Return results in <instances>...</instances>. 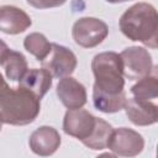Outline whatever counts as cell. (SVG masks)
I'll return each instance as SVG.
<instances>
[{
    "mask_svg": "<svg viewBox=\"0 0 158 158\" xmlns=\"http://www.w3.org/2000/svg\"><path fill=\"white\" fill-rule=\"evenodd\" d=\"M40 98L32 91L19 85L10 88L6 79L1 78L0 89V118L2 123L22 126L31 123L40 114Z\"/></svg>",
    "mask_w": 158,
    "mask_h": 158,
    "instance_id": "cell-1",
    "label": "cell"
},
{
    "mask_svg": "<svg viewBox=\"0 0 158 158\" xmlns=\"http://www.w3.org/2000/svg\"><path fill=\"white\" fill-rule=\"evenodd\" d=\"M120 30L131 41L158 49V11L153 5L147 2L132 5L122 14Z\"/></svg>",
    "mask_w": 158,
    "mask_h": 158,
    "instance_id": "cell-2",
    "label": "cell"
},
{
    "mask_svg": "<svg viewBox=\"0 0 158 158\" xmlns=\"http://www.w3.org/2000/svg\"><path fill=\"white\" fill-rule=\"evenodd\" d=\"M91 69L95 77L94 91L106 95H118L123 93V63L120 54L115 52H102L94 57Z\"/></svg>",
    "mask_w": 158,
    "mask_h": 158,
    "instance_id": "cell-3",
    "label": "cell"
},
{
    "mask_svg": "<svg viewBox=\"0 0 158 158\" xmlns=\"http://www.w3.org/2000/svg\"><path fill=\"white\" fill-rule=\"evenodd\" d=\"M107 25L95 17H83L75 21L72 30L73 40L84 48H93L100 44L107 36Z\"/></svg>",
    "mask_w": 158,
    "mask_h": 158,
    "instance_id": "cell-4",
    "label": "cell"
},
{
    "mask_svg": "<svg viewBox=\"0 0 158 158\" xmlns=\"http://www.w3.org/2000/svg\"><path fill=\"white\" fill-rule=\"evenodd\" d=\"M41 64L53 75V78L62 79L74 72L77 67V57L67 47L52 43L49 54L41 62Z\"/></svg>",
    "mask_w": 158,
    "mask_h": 158,
    "instance_id": "cell-5",
    "label": "cell"
},
{
    "mask_svg": "<svg viewBox=\"0 0 158 158\" xmlns=\"http://www.w3.org/2000/svg\"><path fill=\"white\" fill-rule=\"evenodd\" d=\"M123 63V75L131 80H138L152 72V58L142 47H130L120 53Z\"/></svg>",
    "mask_w": 158,
    "mask_h": 158,
    "instance_id": "cell-6",
    "label": "cell"
},
{
    "mask_svg": "<svg viewBox=\"0 0 158 158\" xmlns=\"http://www.w3.org/2000/svg\"><path fill=\"white\" fill-rule=\"evenodd\" d=\"M98 117L83 109H69L65 112L63 130L67 135L73 136L81 142L89 138L95 130Z\"/></svg>",
    "mask_w": 158,
    "mask_h": 158,
    "instance_id": "cell-7",
    "label": "cell"
},
{
    "mask_svg": "<svg viewBox=\"0 0 158 158\" xmlns=\"http://www.w3.org/2000/svg\"><path fill=\"white\" fill-rule=\"evenodd\" d=\"M144 147V141L142 136L126 127H120L117 130H114L109 146L115 154L122 156V157H133L142 152Z\"/></svg>",
    "mask_w": 158,
    "mask_h": 158,
    "instance_id": "cell-8",
    "label": "cell"
},
{
    "mask_svg": "<svg viewBox=\"0 0 158 158\" xmlns=\"http://www.w3.org/2000/svg\"><path fill=\"white\" fill-rule=\"evenodd\" d=\"M128 120L137 126H147L158 121V106L149 100L131 98L125 105Z\"/></svg>",
    "mask_w": 158,
    "mask_h": 158,
    "instance_id": "cell-9",
    "label": "cell"
},
{
    "mask_svg": "<svg viewBox=\"0 0 158 158\" xmlns=\"http://www.w3.org/2000/svg\"><path fill=\"white\" fill-rule=\"evenodd\" d=\"M57 95L68 109H80L86 102V90L74 78H62L57 85Z\"/></svg>",
    "mask_w": 158,
    "mask_h": 158,
    "instance_id": "cell-10",
    "label": "cell"
},
{
    "mask_svg": "<svg viewBox=\"0 0 158 158\" xmlns=\"http://www.w3.org/2000/svg\"><path fill=\"white\" fill-rule=\"evenodd\" d=\"M30 16L16 6L4 5L0 9V30L7 35H17L31 26Z\"/></svg>",
    "mask_w": 158,
    "mask_h": 158,
    "instance_id": "cell-11",
    "label": "cell"
},
{
    "mask_svg": "<svg viewBox=\"0 0 158 158\" xmlns=\"http://www.w3.org/2000/svg\"><path fill=\"white\" fill-rule=\"evenodd\" d=\"M28 143L33 153L38 156H51L59 147L60 136L53 127L42 126L33 131Z\"/></svg>",
    "mask_w": 158,
    "mask_h": 158,
    "instance_id": "cell-12",
    "label": "cell"
},
{
    "mask_svg": "<svg viewBox=\"0 0 158 158\" xmlns=\"http://www.w3.org/2000/svg\"><path fill=\"white\" fill-rule=\"evenodd\" d=\"M0 64L5 77L11 81H20L25 73L28 70L27 62L23 54L7 48L5 42H1Z\"/></svg>",
    "mask_w": 158,
    "mask_h": 158,
    "instance_id": "cell-13",
    "label": "cell"
},
{
    "mask_svg": "<svg viewBox=\"0 0 158 158\" xmlns=\"http://www.w3.org/2000/svg\"><path fill=\"white\" fill-rule=\"evenodd\" d=\"M52 78H53V75L43 67L41 69L33 68V69H28L25 73V75L20 80L19 85L28 89L36 96L42 99L43 95L49 90V88L52 85Z\"/></svg>",
    "mask_w": 158,
    "mask_h": 158,
    "instance_id": "cell-14",
    "label": "cell"
},
{
    "mask_svg": "<svg viewBox=\"0 0 158 158\" xmlns=\"http://www.w3.org/2000/svg\"><path fill=\"white\" fill-rule=\"evenodd\" d=\"M93 102L98 110L106 114H112L125 109L127 99H126L125 91L118 95H106V94L93 90Z\"/></svg>",
    "mask_w": 158,
    "mask_h": 158,
    "instance_id": "cell-15",
    "label": "cell"
},
{
    "mask_svg": "<svg viewBox=\"0 0 158 158\" xmlns=\"http://www.w3.org/2000/svg\"><path fill=\"white\" fill-rule=\"evenodd\" d=\"M112 132H114V128H112V126L110 123H107L102 118H98L95 130L93 131V133H91V136L89 138L83 141V143L86 147L91 148V149L107 148Z\"/></svg>",
    "mask_w": 158,
    "mask_h": 158,
    "instance_id": "cell-16",
    "label": "cell"
},
{
    "mask_svg": "<svg viewBox=\"0 0 158 158\" xmlns=\"http://www.w3.org/2000/svg\"><path fill=\"white\" fill-rule=\"evenodd\" d=\"M23 46L26 51L33 54L40 62H42L52 49V43H49L48 40L42 33H37V32L28 35L23 41Z\"/></svg>",
    "mask_w": 158,
    "mask_h": 158,
    "instance_id": "cell-17",
    "label": "cell"
},
{
    "mask_svg": "<svg viewBox=\"0 0 158 158\" xmlns=\"http://www.w3.org/2000/svg\"><path fill=\"white\" fill-rule=\"evenodd\" d=\"M131 93L135 98L144 100H152L158 98V77L152 74L141 78L137 84L132 86Z\"/></svg>",
    "mask_w": 158,
    "mask_h": 158,
    "instance_id": "cell-18",
    "label": "cell"
},
{
    "mask_svg": "<svg viewBox=\"0 0 158 158\" xmlns=\"http://www.w3.org/2000/svg\"><path fill=\"white\" fill-rule=\"evenodd\" d=\"M65 1L67 0H27V2L36 9H48V7L60 6Z\"/></svg>",
    "mask_w": 158,
    "mask_h": 158,
    "instance_id": "cell-19",
    "label": "cell"
},
{
    "mask_svg": "<svg viewBox=\"0 0 158 158\" xmlns=\"http://www.w3.org/2000/svg\"><path fill=\"white\" fill-rule=\"evenodd\" d=\"M109 2H112V4H117V2H125V1H128V0H106Z\"/></svg>",
    "mask_w": 158,
    "mask_h": 158,
    "instance_id": "cell-20",
    "label": "cell"
},
{
    "mask_svg": "<svg viewBox=\"0 0 158 158\" xmlns=\"http://www.w3.org/2000/svg\"><path fill=\"white\" fill-rule=\"evenodd\" d=\"M152 74H154V75L158 77V65H156L154 68H152Z\"/></svg>",
    "mask_w": 158,
    "mask_h": 158,
    "instance_id": "cell-21",
    "label": "cell"
},
{
    "mask_svg": "<svg viewBox=\"0 0 158 158\" xmlns=\"http://www.w3.org/2000/svg\"><path fill=\"white\" fill-rule=\"evenodd\" d=\"M157 157H158V147H157Z\"/></svg>",
    "mask_w": 158,
    "mask_h": 158,
    "instance_id": "cell-22",
    "label": "cell"
}]
</instances>
